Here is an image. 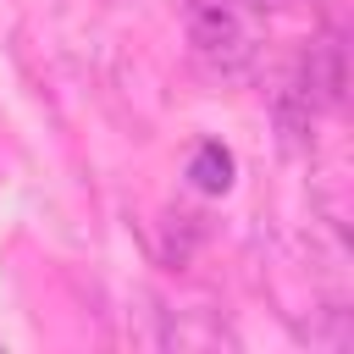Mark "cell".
Masks as SVG:
<instances>
[{"mask_svg": "<svg viewBox=\"0 0 354 354\" xmlns=\"http://www.w3.org/2000/svg\"><path fill=\"white\" fill-rule=\"evenodd\" d=\"M183 17H188V44L210 72L238 77L254 61V39L238 17V0H183Z\"/></svg>", "mask_w": 354, "mask_h": 354, "instance_id": "cell-1", "label": "cell"}, {"mask_svg": "<svg viewBox=\"0 0 354 354\" xmlns=\"http://www.w3.org/2000/svg\"><path fill=\"white\" fill-rule=\"evenodd\" d=\"M299 94H304V105H315V100H321V105H337V100H343V50H337V39L310 44Z\"/></svg>", "mask_w": 354, "mask_h": 354, "instance_id": "cell-2", "label": "cell"}, {"mask_svg": "<svg viewBox=\"0 0 354 354\" xmlns=\"http://www.w3.org/2000/svg\"><path fill=\"white\" fill-rule=\"evenodd\" d=\"M232 149H221V144H199L194 149V160H188V177H194V188L199 194H227L232 188Z\"/></svg>", "mask_w": 354, "mask_h": 354, "instance_id": "cell-3", "label": "cell"}]
</instances>
